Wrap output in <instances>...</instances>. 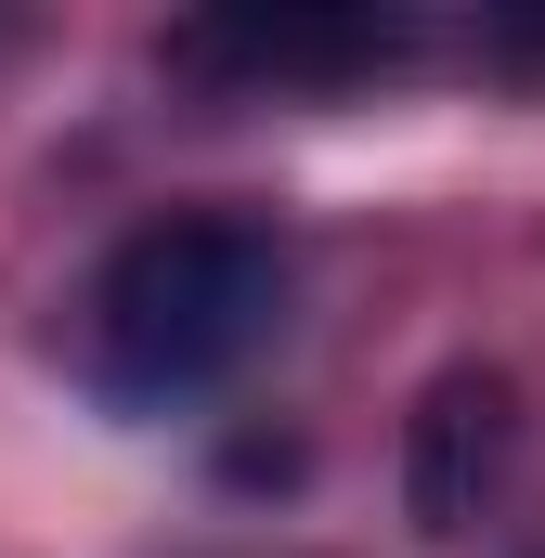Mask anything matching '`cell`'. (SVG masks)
Segmentation results:
<instances>
[{
	"instance_id": "6da1fadb",
	"label": "cell",
	"mask_w": 545,
	"mask_h": 558,
	"mask_svg": "<svg viewBox=\"0 0 545 558\" xmlns=\"http://www.w3.org/2000/svg\"><path fill=\"white\" fill-rule=\"evenodd\" d=\"M286 325V234L261 208H169L105 247L78 286V377L118 416H169L234 390Z\"/></svg>"
},
{
	"instance_id": "7a4b0ae2",
	"label": "cell",
	"mask_w": 545,
	"mask_h": 558,
	"mask_svg": "<svg viewBox=\"0 0 545 558\" xmlns=\"http://www.w3.org/2000/svg\"><path fill=\"white\" fill-rule=\"evenodd\" d=\"M415 52H428L415 13H221L169 39V65L221 92H364V78H403Z\"/></svg>"
}]
</instances>
